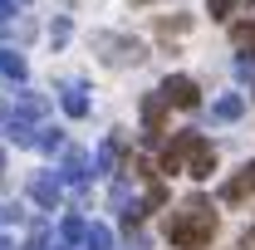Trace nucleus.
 <instances>
[{"mask_svg": "<svg viewBox=\"0 0 255 250\" xmlns=\"http://www.w3.org/2000/svg\"><path fill=\"white\" fill-rule=\"evenodd\" d=\"M211 236H216V206L206 196H191L187 206L172 211V221H167V241L177 250H206Z\"/></svg>", "mask_w": 255, "mask_h": 250, "instance_id": "f257e3e1", "label": "nucleus"}, {"mask_svg": "<svg viewBox=\"0 0 255 250\" xmlns=\"http://www.w3.org/2000/svg\"><path fill=\"white\" fill-rule=\"evenodd\" d=\"M201 142H206L201 132H177V137H172V147L162 152V172H167V177H177V172H187L191 152H196Z\"/></svg>", "mask_w": 255, "mask_h": 250, "instance_id": "f03ea898", "label": "nucleus"}, {"mask_svg": "<svg viewBox=\"0 0 255 250\" xmlns=\"http://www.w3.org/2000/svg\"><path fill=\"white\" fill-rule=\"evenodd\" d=\"M162 98H167L172 108H196V103H201V89L191 84L187 74H167V79H162Z\"/></svg>", "mask_w": 255, "mask_h": 250, "instance_id": "7ed1b4c3", "label": "nucleus"}, {"mask_svg": "<svg viewBox=\"0 0 255 250\" xmlns=\"http://www.w3.org/2000/svg\"><path fill=\"white\" fill-rule=\"evenodd\" d=\"M251 196H255V162H246V167L221 187V201L226 206H241V201H251Z\"/></svg>", "mask_w": 255, "mask_h": 250, "instance_id": "20e7f679", "label": "nucleus"}, {"mask_svg": "<svg viewBox=\"0 0 255 250\" xmlns=\"http://www.w3.org/2000/svg\"><path fill=\"white\" fill-rule=\"evenodd\" d=\"M167 108H172V103L162 98V89L142 98V127H147V142H157V132H162V118H167Z\"/></svg>", "mask_w": 255, "mask_h": 250, "instance_id": "39448f33", "label": "nucleus"}, {"mask_svg": "<svg viewBox=\"0 0 255 250\" xmlns=\"http://www.w3.org/2000/svg\"><path fill=\"white\" fill-rule=\"evenodd\" d=\"M98 44L108 49V54H103L108 64H137L142 59V44H137V39H98Z\"/></svg>", "mask_w": 255, "mask_h": 250, "instance_id": "423d86ee", "label": "nucleus"}, {"mask_svg": "<svg viewBox=\"0 0 255 250\" xmlns=\"http://www.w3.org/2000/svg\"><path fill=\"white\" fill-rule=\"evenodd\" d=\"M211 172H216V147H211V142H201V147L191 152V162H187V177H191V182H206Z\"/></svg>", "mask_w": 255, "mask_h": 250, "instance_id": "0eeeda50", "label": "nucleus"}, {"mask_svg": "<svg viewBox=\"0 0 255 250\" xmlns=\"http://www.w3.org/2000/svg\"><path fill=\"white\" fill-rule=\"evenodd\" d=\"M30 196L44 206V211H49V206L59 201V177H54V172H39V177L30 182Z\"/></svg>", "mask_w": 255, "mask_h": 250, "instance_id": "6e6552de", "label": "nucleus"}, {"mask_svg": "<svg viewBox=\"0 0 255 250\" xmlns=\"http://www.w3.org/2000/svg\"><path fill=\"white\" fill-rule=\"evenodd\" d=\"M64 177H69V182H79V187H84V182L94 177V167H89V157L79 152V147H69V152H64Z\"/></svg>", "mask_w": 255, "mask_h": 250, "instance_id": "1a4fd4ad", "label": "nucleus"}, {"mask_svg": "<svg viewBox=\"0 0 255 250\" xmlns=\"http://www.w3.org/2000/svg\"><path fill=\"white\" fill-rule=\"evenodd\" d=\"M118 162H123V137L113 132V137H103V147H98V172H118Z\"/></svg>", "mask_w": 255, "mask_h": 250, "instance_id": "9d476101", "label": "nucleus"}, {"mask_svg": "<svg viewBox=\"0 0 255 250\" xmlns=\"http://www.w3.org/2000/svg\"><path fill=\"white\" fill-rule=\"evenodd\" d=\"M241 113H246V98H236V94L216 98V108H211V118H216V123H236Z\"/></svg>", "mask_w": 255, "mask_h": 250, "instance_id": "9b49d317", "label": "nucleus"}, {"mask_svg": "<svg viewBox=\"0 0 255 250\" xmlns=\"http://www.w3.org/2000/svg\"><path fill=\"white\" fill-rule=\"evenodd\" d=\"M231 44H241V49L255 54V20H236L231 25Z\"/></svg>", "mask_w": 255, "mask_h": 250, "instance_id": "f8f14e48", "label": "nucleus"}, {"mask_svg": "<svg viewBox=\"0 0 255 250\" xmlns=\"http://www.w3.org/2000/svg\"><path fill=\"white\" fill-rule=\"evenodd\" d=\"M59 236H64V246H74V250H79V241H89V226H84L79 216H69V221L59 226Z\"/></svg>", "mask_w": 255, "mask_h": 250, "instance_id": "ddd939ff", "label": "nucleus"}, {"mask_svg": "<svg viewBox=\"0 0 255 250\" xmlns=\"http://www.w3.org/2000/svg\"><path fill=\"white\" fill-rule=\"evenodd\" d=\"M0 74H5V79H25V59H20L15 49H0Z\"/></svg>", "mask_w": 255, "mask_h": 250, "instance_id": "4468645a", "label": "nucleus"}, {"mask_svg": "<svg viewBox=\"0 0 255 250\" xmlns=\"http://www.w3.org/2000/svg\"><path fill=\"white\" fill-rule=\"evenodd\" d=\"M64 113H69V118H84V113H89V98H84V89H69V94H64Z\"/></svg>", "mask_w": 255, "mask_h": 250, "instance_id": "2eb2a0df", "label": "nucleus"}, {"mask_svg": "<svg viewBox=\"0 0 255 250\" xmlns=\"http://www.w3.org/2000/svg\"><path fill=\"white\" fill-rule=\"evenodd\" d=\"M89 250H113V231L108 226H89Z\"/></svg>", "mask_w": 255, "mask_h": 250, "instance_id": "dca6fc26", "label": "nucleus"}, {"mask_svg": "<svg viewBox=\"0 0 255 250\" xmlns=\"http://www.w3.org/2000/svg\"><path fill=\"white\" fill-rule=\"evenodd\" d=\"M44 108H49V103H44L39 94H25V98H20V113H25V118H44Z\"/></svg>", "mask_w": 255, "mask_h": 250, "instance_id": "f3484780", "label": "nucleus"}, {"mask_svg": "<svg viewBox=\"0 0 255 250\" xmlns=\"http://www.w3.org/2000/svg\"><path fill=\"white\" fill-rule=\"evenodd\" d=\"M5 132H10V142H20V147H30V142H34V127L30 123H10Z\"/></svg>", "mask_w": 255, "mask_h": 250, "instance_id": "a211bd4d", "label": "nucleus"}, {"mask_svg": "<svg viewBox=\"0 0 255 250\" xmlns=\"http://www.w3.org/2000/svg\"><path fill=\"white\" fill-rule=\"evenodd\" d=\"M236 74L246 79V84H255V54L246 49V54H236Z\"/></svg>", "mask_w": 255, "mask_h": 250, "instance_id": "6ab92c4d", "label": "nucleus"}, {"mask_svg": "<svg viewBox=\"0 0 255 250\" xmlns=\"http://www.w3.org/2000/svg\"><path fill=\"white\" fill-rule=\"evenodd\" d=\"M44 152H54V147H64V137H59V127H39V137H34Z\"/></svg>", "mask_w": 255, "mask_h": 250, "instance_id": "aec40b11", "label": "nucleus"}, {"mask_svg": "<svg viewBox=\"0 0 255 250\" xmlns=\"http://www.w3.org/2000/svg\"><path fill=\"white\" fill-rule=\"evenodd\" d=\"M231 10H236V0H206V15L211 20H231Z\"/></svg>", "mask_w": 255, "mask_h": 250, "instance_id": "412c9836", "label": "nucleus"}, {"mask_svg": "<svg viewBox=\"0 0 255 250\" xmlns=\"http://www.w3.org/2000/svg\"><path fill=\"white\" fill-rule=\"evenodd\" d=\"M162 201H167V187H162V182H152V187H147V211H152V206H162Z\"/></svg>", "mask_w": 255, "mask_h": 250, "instance_id": "4be33fe9", "label": "nucleus"}, {"mask_svg": "<svg viewBox=\"0 0 255 250\" xmlns=\"http://www.w3.org/2000/svg\"><path fill=\"white\" fill-rule=\"evenodd\" d=\"M10 15H15V5H10V0H0V20H10Z\"/></svg>", "mask_w": 255, "mask_h": 250, "instance_id": "5701e85b", "label": "nucleus"}, {"mask_svg": "<svg viewBox=\"0 0 255 250\" xmlns=\"http://www.w3.org/2000/svg\"><path fill=\"white\" fill-rule=\"evenodd\" d=\"M10 216H15V211H5V206H0V221H10Z\"/></svg>", "mask_w": 255, "mask_h": 250, "instance_id": "b1692460", "label": "nucleus"}, {"mask_svg": "<svg viewBox=\"0 0 255 250\" xmlns=\"http://www.w3.org/2000/svg\"><path fill=\"white\" fill-rule=\"evenodd\" d=\"M0 250H10V241H5V236H0Z\"/></svg>", "mask_w": 255, "mask_h": 250, "instance_id": "393cba45", "label": "nucleus"}, {"mask_svg": "<svg viewBox=\"0 0 255 250\" xmlns=\"http://www.w3.org/2000/svg\"><path fill=\"white\" fill-rule=\"evenodd\" d=\"M0 167H5V152H0Z\"/></svg>", "mask_w": 255, "mask_h": 250, "instance_id": "a878e982", "label": "nucleus"}, {"mask_svg": "<svg viewBox=\"0 0 255 250\" xmlns=\"http://www.w3.org/2000/svg\"><path fill=\"white\" fill-rule=\"evenodd\" d=\"M251 241H255V231H251Z\"/></svg>", "mask_w": 255, "mask_h": 250, "instance_id": "bb28decb", "label": "nucleus"}, {"mask_svg": "<svg viewBox=\"0 0 255 250\" xmlns=\"http://www.w3.org/2000/svg\"><path fill=\"white\" fill-rule=\"evenodd\" d=\"M251 5H255V0H251Z\"/></svg>", "mask_w": 255, "mask_h": 250, "instance_id": "cd10ccee", "label": "nucleus"}]
</instances>
